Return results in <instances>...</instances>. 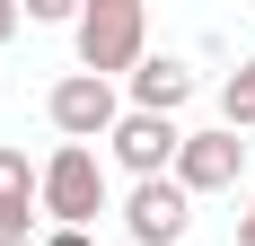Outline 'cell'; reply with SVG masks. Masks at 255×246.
Segmentation results:
<instances>
[{"label":"cell","mask_w":255,"mask_h":246,"mask_svg":"<svg viewBox=\"0 0 255 246\" xmlns=\"http://www.w3.org/2000/svg\"><path fill=\"white\" fill-rule=\"evenodd\" d=\"M247 123H255V62L229 71V88H220V132H247Z\"/></svg>","instance_id":"ba28073f"},{"label":"cell","mask_w":255,"mask_h":246,"mask_svg":"<svg viewBox=\"0 0 255 246\" xmlns=\"http://www.w3.org/2000/svg\"><path fill=\"white\" fill-rule=\"evenodd\" d=\"M185 97H194V71L167 62V53H141V71H132V115H167V123H176Z\"/></svg>","instance_id":"52a82bcc"},{"label":"cell","mask_w":255,"mask_h":246,"mask_svg":"<svg viewBox=\"0 0 255 246\" xmlns=\"http://www.w3.org/2000/svg\"><path fill=\"white\" fill-rule=\"evenodd\" d=\"M9 35H18V0H0V44H9Z\"/></svg>","instance_id":"7c38bea8"},{"label":"cell","mask_w":255,"mask_h":246,"mask_svg":"<svg viewBox=\"0 0 255 246\" xmlns=\"http://www.w3.org/2000/svg\"><path fill=\"white\" fill-rule=\"evenodd\" d=\"M35 211H53V229H88V220H97V211H106V167H97V149H79V141L53 149Z\"/></svg>","instance_id":"7a4b0ae2"},{"label":"cell","mask_w":255,"mask_h":246,"mask_svg":"<svg viewBox=\"0 0 255 246\" xmlns=\"http://www.w3.org/2000/svg\"><path fill=\"white\" fill-rule=\"evenodd\" d=\"M115 123H124V106H115V79L71 71L62 88H53V132H62V141H79V149H88V141H106Z\"/></svg>","instance_id":"3957f363"},{"label":"cell","mask_w":255,"mask_h":246,"mask_svg":"<svg viewBox=\"0 0 255 246\" xmlns=\"http://www.w3.org/2000/svg\"><path fill=\"white\" fill-rule=\"evenodd\" d=\"M238 246H255V211H247V220H238Z\"/></svg>","instance_id":"4fadbf2b"},{"label":"cell","mask_w":255,"mask_h":246,"mask_svg":"<svg viewBox=\"0 0 255 246\" xmlns=\"http://www.w3.org/2000/svg\"><path fill=\"white\" fill-rule=\"evenodd\" d=\"M106 149H115V167H132V185H150V176H167V167H176L185 132H176L167 115H124L115 132H106Z\"/></svg>","instance_id":"5b68a950"},{"label":"cell","mask_w":255,"mask_h":246,"mask_svg":"<svg viewBox=\"0 0 255 246\" xmlns=\"http://www.w3.org/2000/svg\"><path fill=\"white\" fill-rule=\"evenodd\" d=\"M238 167H247L238 132H185V149H176V185L185 194H220V185H238Z\"/></svg>","instance_id":"8992f818"},{"label":"cell","mask_w":255,"mask_h":246,"mask_svg":"<svg viewBox=\"0 0 255 246\" xmlns=\"http://www.w3.org/2000/svg\"><path fill=\"white\" fill-rule=\"evenodd\" d=\"M141 0H88L79 9V71L88 79H115V71H141Z\"/></svg>","instance_id":"6da1fadb"},{"label":"cell","mask_w":255,"mask_h":246,"mask_svg":"<svg viewBox=\"0 0 255 246\" xmlns=\"http://www.w3.org/2000/svg\"><path fill=\"white\" fill-rule=\"evenodd\" d=\"M44 194V167H26V149H0V202H35Z\"/></svg>","instance_id":"9c48e42d"},{"label":"cell","mask_w":255,"mask_h":246,"mask_svg":"<svg viewBox=\"0 0 255 246\" xmlns=\"http://www.w3.org/2000/svg\"><path fill=\"white\" fill-rule=\"evenodd\" d=\"M35 238V202H0V246H26Z\"/></svg>","instance_id":"30bf717a"},{"label":"cell","mask_w":255,"mask_h":246,"mask_svg":"<svg viewBox=\"0 0 255 246\" xmlns=\"http://www.w3.org/2000/svg\"><path fill=\"white\" fill-rule=\"evenodd\" d=\"M124 229H132V246H176L185 229H194V194H185L176 176H150V185H132Z\"/></svg>","instance_id":"277c9868"},{"label":"cell","mask_w":255,"mask_h":246,"mask_svg":"<svg viewBox=\"0 0 255 246\" xmlns=\"http://www.w3.org/2000/svg\"><path fill=\"white\" fill-rule=\"evenodd\" d=\"M35 246H88V229H44Z\"/></svg>","instance_id":"8fae6325"}]
</instances>
